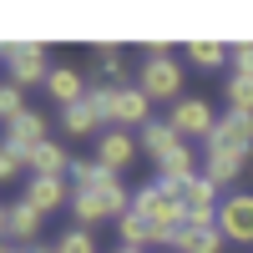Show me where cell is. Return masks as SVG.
I'll return each instance as SVG.
<instances>
[{"label":"cell","mask_w":253,"mask_h":253,"mask_svg":"<svg viewBox=\"0 0 253 253\" xmlns=\"http://www.w3.org/2000/svg\"><path fill=\"white\" fill-rule=\"evenodd\" d=\"M187 61H193V66H203V71H223L233 56H228L223 41H187Z\"/></svg>","instance_id":"20"},{"label":"cell","mask_w":253,"mask_h":253,"mask_svg":"<svg viewBox=\"0 0 253 253\" xmlns=\"http://www.w3.org/2000/svg\"><path fill=\"white\" fill-rule=\"evenodd\" d=\"M132 157H137V142L126 137V132H107V137L96 142V162H101V167H112V172H122Z\"/></svg>","instance_id":"18"},{"label":"cell","mask_w":253,"mask_h":253,"mask_svg":"<svg viewBox=\"0 0 253 253\" xmlns=\"http://www.w3.org/2000/svg\"><path fill=\"white\" fill-rule=\"evenodd\" d=\"M26 112H31V107H26V96H20V86H15V81H5V91H0V117H5V126L20 122Z\"/></svg>","instance_id":"26"},{"label":"cell","mask_w":253,"mask_h":253,"mask_svg":"<svg viewBox=\"0 0 253 253\" xmlns=\"http://www.w3.org/2000/svg\"><path fill=\"white\" fill-rule=\"evenodd\" d=\"M233 76H253V41L233 46Z\"/></svg>","instance_id":"29"},{"label":"cell","mask_w":253,"mask_h":253,"mask_svg":"<svg viewBox=\"0 0 253 253\" xmlns=\"http://www.w3.org/2000/svg\"><path fill=\"white\" fill-rule=\"evenodd\" d=\"M46 142V117L41 112H26L20 122H10L5 126V147H20V152H31V147H41Z\"/></svg>","instance_id":"17"},{"label":"cell","mask_w":253,"mask_h":253,"mask_svg":"<svg viewBox=\"0 0 253 253\" xmlns=\"http://www.w3.org/2000/svg\"><path fill=\"white\" fill-rule=\"evenodd\" d=\"M56 253H96V243H91L86 228H66V233L56 238Z\"/></svg>","instance_id":"28"},{"label":"cell","mask_w":253,"mask_h":253,"mask_svg":"<svg viewBox=\"0 0 253 253\" xmlns=\"http://www.w3.org/2000/svg\"><path fill=\"white\" fill-rule=\"evenodd\" d=\"M167 126L187 142V137H198V142H208L213 137V126H218V117H213V107H208L203 96H182L177 107H172V117H167Z\"/></svg>","instance_id":"6"},{"label":"cell","mask_w":253,"mask_h":253,"mask_svg":"<svg viewBox=\"0 0 253 253\" xmlns=\"http://www.w3.org/2000/svg\"><path fill=\"white\" fill-rule=\"evenodd\" d=\"M91 61H96V81H101V86H122V51H117V46L96 41V46H91Z\"/></svg>","instance_id":"22"},{"label":"cell","mask_w":253,"mask_h":253,"mask_svg":"<svg viewBox=\"0 0 253 253\" xmlns=\"http://www.w3.org/2000/svg\"><path fill=\"white\" fill-rule=\"evenodd\" d=\"M20 198H26V203L36 208V213H56V208H66V203H71V193H66V177H31Z\"/></svg>","instance_id":"10"},{"label":"cell","mask_w":253,"mask_h":253,"mask_svg":"<svg viewBox=\"0 0 253 253\" xmlns=\"http://www.w3.org/2000/svg\"><path fill=\"white\" fill-rule=\"evenodd\" d=\"M31 253H56V248H31Z\"/></svg>","instance_id":"30"},{"label":"cell","mask_w":253,"mask_h":253,"mask_svg":"<svg viewBox=\"0 0 253 253\" xmlns=\"http://www.w3.org/2000/svg\"><path fill=\"white\" fill-rule=\"evenodd\" d=\"M223 96H228V112H243V117H253V76H228Z\"/></svg>","instance_id":"24"},{"label":"cell","mask_w":253,"mask_h":253,"mask_svg":"<svg viewBox=\"0 0 253 253\" xmlns=\"http://www.w3.org/2000/svg\"><path fill=\"white\" fill-rule=\"evenodd\" d=\"M132 213H142L147 223L157 228V233H167L177 243V233H182V223H187V213H182V198L172 193V187H167L162 177L157 182H147V187H137L132 193Z\"/></svg>","instance_id":"2"},{"label":"cell","mask_w":253,"mask_h":253,"mask_svg":"<svg viewBox=\"0 0 253 253\" xmlns=\"http://www.w3.org/2000/svg\"><path fill=\"white\" fill-rule=\"evenodd\" d=\"M117 122L122 126H147L152 122V96H147L142 86H122L117 91Z\"/></svg>","instance_id":"14"},{"label":"cell","mask_w":253,"mask_h":253,"mask_svg":"<svg viewBox=\"0 0 253 253\" xmlns=\"http://www.w3.org/2000/svg\"><path fill=\"white\" fill-rule=\"evenodd\" d=\"M26 167H31V152H20V147H5V142H0V172H5V182H15Z\"/></svg>","instance_id":"27"},{"label":"cell","mask_w":253,"mask_h":253,"mask_svg":"<svg viewBox=\"0 0 253 253\" xmlns=\"http://www.w3.org/2000/svg\"><path fill=\"white\" fill-rule=\"evenodd\" d=\"M71 167H76L71 152H66V147H56L51 137L41 142V147H31V177H66Z\"/></svg>","instance_id":"11"},{"label":"cell","mask_w":253,"mask_h":253,"mask_svg":"<svg viewBox=\"0 0 253 253\" xmlns=\"http://www.w3.org/2000/svg\"><path fill=\"white\" fill-rule=\"evenodd\" d=\"M198 157H203V152H193V142H187V147H177V152L157 167V172H162V182H187V177H198Z\"/></svg>","instance_id":"21"},{"label":"cell","mask_w":253,"mask_h":253,"mask_svg":"<svg viewBox=\"0 0 253 253\" xmlns=\"http://www.w3.org/2000/svg\"><path fill=\"white\" fill-rule=\"evenodd\" d=\"M46 91H51V101H56V107L61 112H66V107H76V101H86V81H81V71H71V66H56L51 71V81H46Z\"/></svg>","instance_id":"12"},{"label":"cell","mask_w":253,"mask_h":253,"mask_svg":"<svg viewBox=\"0 0 253 253\" xmlns=\"http://www.w3.org/2000/svg\"><path fill=\"white\" fill-rule=\"evenodd\" d=\"M218 233L233 243H253V193H233L218 208Z\"/></svg>","instance_id":"8"},{"label":"cell","mask_w":253,"mask_h":253,"mask_svg":"<svg viewBox=\"0 0 253 253\" xmlns=\"http://www.w3.org/2000/svg\"><path fill=\"white\" fill-rule=\"evenodd\" d=\"M177 147H187V142H182L167 122H147V126H142V152H152V162H157V167L172 157Z\"/></svg>","instance_id":"16"},{"label":"cell","mask_w":253,"mask_h":253,"mask_svg":"<svg viewBox=\"0 0 253 253\" xmlns=\"http://www.w3.org/2000/svg\"><path fill=\"white\" fill-rule=\"evenodd\" d=\"M248 147H253V117H243V112H223L218 126H213V137L203 142V152H233V157H243Z\"/></svg>","instance_id":"7"},{"label":"cell","mask_w":253,"mask_h":253,"mask_svg":"<svg viewBox=\"0 0 253 253\" xmlns=\"http://www.w3.org/2000/svg\"><path fill=\"white\" fill-rule=\"evenodd\" d=\"M238 172H243V157H233V152H203V177L208 182L228 187V182H238Z\"/></svg>","instance_id":"19"},{"label":"cell","mask_w":253,"mask_h":253,"mask_svg":"<svg viewBox=\"0 0 253 253\" xmlns=\"http://www.w3.org/2000/svg\"><path fill=\"white\" fill-rule=\"evenodd\" d=\"M5 253H31V248H5Z\"/></svg>","instance_id":"31"},{"label":"cell","mask_w":253,"mask_h":253,"mask_svg":"<svg viewBox=\"0 0 253 253\" xmlns=\"http://www.w3.org/2000/svg\"><path fill=\"white\" fill-rule=\"evenodd\" d=\"M137 86L152 96V101H182V66L172 56H147V66H142V81Z\"/></svg>","instance_id":"5"},{"label":"cell","mask_w":253,"mask_h":253,"mask_svg":"<svg viewBox=\"0 0 253 253\" xmlns=\"http://www.w3.org/2000/svg\"><path fill=\"white\" fill-rule=\"evenodd\" d=\"M117 91H122V86H101V81L86 91V101L96 107V117H101V122H117Z\"/></svg>","instance_id":"25"},{"label":"cell","mask_w":253,"mask_h":253,"mask_svg":"<svg viewBox=\"0 0 253 253\" xmlns=\"http://www.w3.org/2000/svg\"><path fill=\"white\" fill-rule=\"evenodd\" d=\"M5 71L15 86H46L51 81V66H46V46L41 41H5Z\"/></svg>","instance_id":"3"},{"label":"cell","mask_w":253,"mask_h":253,"mask_svg":"<svg viewBox=\"0 0 253 253\" xmlns=\"http://www.w3.org/2000/svg\"><path fill=\"white\" fill-rule=\"evenodd\" d=\"M172 248L177 253H218L223 233H218V223H182V233H177Z\"/></svg>","instance_id":"15"},{"label":"cell","mask_w":253,"mask_h":253,"mask_svg":"<svg viewBox=\"0 0 253 253\" xmlns=\"http://www.w3.org/2000/svg\"><path fill=\"white\" fill-rule=\"evenodd\" d=\"M41 218H46V213H36V208H31L26 198L5 203V213H0V228H5L10 248H20V243H31V248H36V233H41Z\"/></svg>","instance_id":"9"},{"label":"cell","mask_w":253,"mask_h":253,"mask_svg":"<svg viewBox=\"0 0 253 253\" xmlns=\"http://www.w3.org/2000/svg\"><path fill=\"white\" fill-rule=\"evenodd\" d=\"M61 126H66L71 137H91L96 126H101V117H96V107H91V101H76V107H66V112H61Z\"/></svg>","instance_id":"23"},{"label":"cell","mask_w":253,"mask_h":253,"mask_svg":"<svg viewBox=\"0 0 253 253\" xmlns=\"http://www.w3.org/2000/svg\"><path fill=\"white\" fill-rule=\"evenodd\" d=\"M117 233H122V248H147V243H167V248H172V238L157 233L142 213H122L117 218Z\"/></svg>","instance_id":"13"},{"label":"cell","mask_w":253,"mask_h":253,"mask_svg":"<svg viewBox=\"0 0 253 253\" xmlns=\"http://www.w3.org/2000/svg\"><path fill=\"white\" fill-rule=\"evenodd\" d=\"M172 193L182 198V213H187V223H218V208H223V198H218V182H208L203 172L198 177H187V182H167Z\"/></svg>","instance_id":"4"},{"label":"cell","mask_w":253,"mask_h":253,"mask_svg":"<svg viewBox=\"0 0 253 253\" xmlns=\"http://www.w3.org/2000/svg\"><path fill=\"white\" fill-rule=\"evenodd\" d=\"M117 253H142V248H117Z\"/></svg>","instance_id":"32"},{"label":"cell","mask_w":253,"mask_h":253,"mask_svg":"<svg viewBox=\"0 0 253 253\" xmlns=\"http://www.w3.org/2000/svg\"><path fill=\"white\" fill-rule=\"evenodd\" d=\"M71 213L81 228H91V223H107V218H122V213H132V193L117 182L112 167H101L96 157L91 162H76L71 167Z\"/></svg>","instance_id":"1"}]
</instances>
